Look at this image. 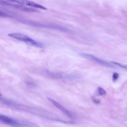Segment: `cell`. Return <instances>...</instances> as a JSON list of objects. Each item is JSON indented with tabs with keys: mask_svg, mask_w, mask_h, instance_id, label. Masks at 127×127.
Here are the masks:
<instances>
[{
	"mask_svg": "<svg viewBox=\"0 0 127 127\" xmlns=\"http://www.w3.org/2000/svg\"><path fill=\"white\" fill-rule=\"evenodd\" d=\"M80 55L84 58H85V59H88L90 61H93V62H96L102 66H105L106 67L110 68H115V66L112 64L109 63L101 59L95 57L94 56H93L92 55H90V54H87V53H81L80 54Z\"/></svg>",
	"mask_w": 127,
	"mask_h": 127,
	"instance_id": "cell-3",
	"label": "cell"
},
{
	"mask_svg": "<svg viewBox=\"0 0 127 127\" xmlns=\"http://www.w3.org/2000/svg\"><path fill=\"white\" fill-rule=\"evenodd\" d=\"M119 77V74L118 73H114L113 74V77H112L113 81H116L118 79Z\"/></svg>",
	"mask_w": 127,
	"mask_h": 127,
	"instance_id": "cell-9",
	"label": "cell"
},
{
	"mask_svg": "<svg viewBox=\"0 0 127 127\" xmlns=\"http://www.w3.org/2000/svg\"><path fill=\"white\" fill-rule=\"evenodd\" d=\"M47 99L49 100V101L55 107L57 108L58 109H59L60 111H61L63 113H64L65 115H66L67 116H68L70 118H73V115L71 113V112L69 111L68 109H67L66 108H65L64 106H63L62 105H61L60 103L57 102L54 100L53 99L51 98H47Z\"/></svg>",
	"mask_w": 127,
	"mask_h": 127,
	"instance_id": "cell-6",
	"label": "cell"
},
{
	"mask_svg": "<svg viewBox=\"0 0 127 127\" xmlns=\"http://www.w3.org/2000/svg\"><path fill=\"white\" fill-rule=\"evenodd\" d=\"M112 63H113V64H115L118 66H119L120 67H122V68H126V65H124L122 64H120V63H117V62H112Z\"/></svg>",
	"mask_w": 127,
	"mask_h": 127,
	"instance_id": "cell-10",
	"label": "cell"
},
{
	"mask_svg": "<svg viewBox=\"0 0 127 127\" xmlns=\"http://www.w3.org/2000/svg\"><path fill=\"white\" fill-rule=\"evenodd\" d=\"M0 4L3 5H5V6H9V7H13L15 8L16 9H18L23 11H28V12H36V11H38V10L36 9H34L33 8H27L26 7L22 5H20L19 4H13V3H11V2H6V1H0Z\"/></svg>",
	"mask_w": 127,
	"mask_h": 127,
	"instance_id": "cell-4",
	"label": "cell"
},
{
	"mask_svg": "<svg viewBox=\"0 0 127 127\" xmlns=\"http://www.w3.org/2000/svg\"><path fill=\"white\" fill-rule=\"evenodd\" d=\"M10 17V16L8 15V13L0 10V18H8Z\"/></svg>",
	"mask_w": 127,
	"mask_h": 127,
	"instance_id": "cell-8",
	"label": "cell"
},
{
	"mask_svg": "<svg viewBox=\"0 0 127 127\" xmlns=\"http://www.w3.org/2000/svg\"><path fill=\"white\" fill-rule=\"evenodd\" d=\"M0 122L14 127H39L36 123L29 121H20L0 114Z\"/></svg>",
	"mask_w": 127,
	"mask_h": 127,
	"instance_id": "cell-1",
	"label": "cell"
},
{
	"mask_svg": "<svg viewBox=\"0 0 127 127\" xmlns=\"http://www.w3.org/2000/svg\"><path fill=\"white\" fill-rule=\"evenodd\" d=\"M97 92L101 96H105L106 95V91L101 87H98L97 88Z\"/></svg>",
	"mask_w": 127,
	"mask_h": 127,
	"instance_id": "cell-7",
	"label": "cell"
},
{
	"mask_svg": "<svg viewBox=\"0 0 127 127\" xmlns=\"http://www.w3.org/2000/svg\"><path fill=\"white\" fill-rule=\"evenodd\" d=\"M2 95H1V93H0V96H1Z\"/></svg>",
	"mask_w": 127,
	"mask_h": 127,
	"instance_id": "cell-11",
	"label": "cell"
},
{
	"mask_svg": "<svg viewBox=\"0 0 127 127\" xmlns=\"http://www.w3.org/2000/svg\"><path fill=\"white\" fill-rule=\"evenodd\" d=\"M8 36L11 38L15 39L17 40L23 42L29 45L38 47V48H43V45L42 43L35 41L33 39H32L28 36L20 33H11L8 34Z\"/></svg>",
	"mask_w": 127,
	"mask_h": 127,
	"instance_id": "cell-2",
	"label": "cell"
},
{
	"mask_svg": "<svg viewBox=\"0 0 127 127\" xmlns=\"http://www.w3.org/2000/svg\"><path fill=\"white\" fill-rule=\"evenodd\" d=\"M11 3H17L18 4L20 5H26L27 6H29L32 8H37V9H40L41 10H46L47 9L45 8L44 6H42L41 5H39L37 3H36L34 2L30 1H10Z\"/></svg>",
	"mask_w": 127,
	"mask_h": 127,
	"instance_id": "cell-5",
	"label": "cell"
}]
</instances>
